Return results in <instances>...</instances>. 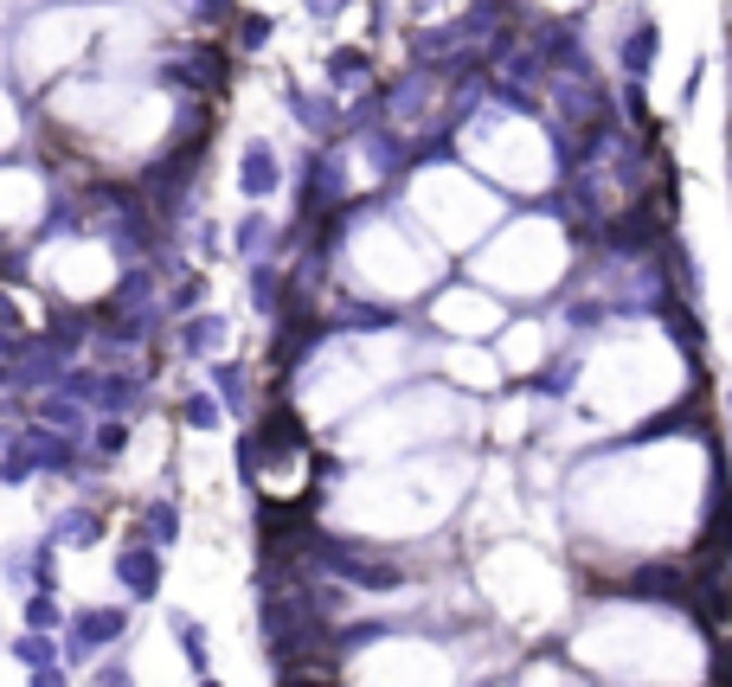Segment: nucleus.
<instances>
[{
	"label": "nucleus",
	"mask_w": 732,
	"mask_h": 687,
	"mask_svg": "<svg viewBox=\"0 0 732 687\" xmlns=\"http://www.w3.org/2000/svg\"><path fill=\"white\" fill-rule=\"evenodd\" d=\"M302 7H308V13H315V20H335V13H348V7H354V0H302Z\"/></svg>",
	"instance_id": "obj_8"
},
{
	"label": "nucleus",
	"mask_w": 732,
	"mask_h": 687,
	"mask_svg": "<svg viewBox=\"0 0 732 687\" xmlns=\"http://www.w3.org/2000/svg\"><path fill=\"white\" fill-rule=\"evenodd\" d=\"M450 366H456V379H469V386H495V366H489L482 353H456Z\"/></svg>",
	"instance_id": "obj_7"
},
{
	"label": "nucleus",
	"mask_w": 732,
	"mask_h": 687,
	"mask_svg": "<svg viewBox=\"0 0 732 687\" xmlns=\"http://www.w3.org/2000/svg\"><path fill=\"white\" fill-rule=\"evenodd\" d=\"M438 315H443L450 335H489V328H495V309H489L482 296H450Z\"/></svg>",
	"instance_id": "obj_3"
},
{
	"label": "nucleus",
	"mask_w": 732,
	"mask_h": 687,
	"mask_svg": "<svg viewBox=\"0 0 732 687\" xmlns=\"http://www.w3.org/2000/svg\"><path fill=\"white\" fill-rule=\"evenodd\" d=\"M238 251H244V258L270 251V218H264V212H244V218H238Z\"/></svg>",
	"instance_id": "obj_6"
},
{
	"label": "nucleus",
	"mask_w": 732,
	"mask_h": 687,
	"mask_svg": "<svg viewBox=\"0 0 732 687\" xmlns=\"http://www.w3.org/2000/svg\"><path fill=\"white\" fill-rule=\"evenodd\" d=\"M328 84H335V90H361V84H373V59H366L361 46L328 52Z\"/></svg>",
	"instance_id": "obj_4"
},
{
	"label": "nucleus",
	"mask_w": 732,
	"mask_h": 687,
	"mask_svg": "<svg viewBox=\"0 0 732 687\" xmlns=\"http://www.w3.org/2000/svg\"><path fill=\"white\" fill-rule=\"evenodd\" d=\"M283 187V167H277V148L270 141H244V161H238V193L244 200H264Z\"/></svg>",
	"instance_id": "obj_1"
},
{
	"label": "nucleus",
	"mask_w": 732,
	"mask_h": 687,
	"mask_svg": "<svg viewBox=\"0 0 732 687\" xmlns=\"http://www.w3.org/2000/svg\"><path fill=\"white\" fill-rule=\"evenodd\" d=\"M617 59H623V71L643 84L649 77V65H656V20H623V39H617Z\"/></svg>",
	"instance_id": "obj_2"
},
{
	"label": "nucleus",
	"mask_w": 732,
	"mask_h": 687,
	"mask_svg": "<svg viewBox=\"0 0 732 687\" xmlns=\"http://www.w3.org/2000/svg\"><path fill=\"white\" fill-rule=\"evenodd\" d=\"M270 33H277V20H270V13H244V20H238V52H264V46H270Z\"/></svg>",
	"instance_id": "obj_5"
}]
</instances>
